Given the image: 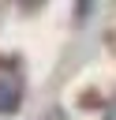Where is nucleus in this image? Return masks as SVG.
<instances>
[{"instance_id": "1", "label": "nucleus", "mask_w": 116, "mask_h": 120, "mask_svg": "<svg viewBox=\"0 0 116 120\" xmlns=\"http://www.w3.org/2000/svg\"><path fill=\"white\" fill-rule=\"evenodd\" d=\"M22 98V79L19 71H0V112H11Z\"/></svg>"}]
</instances>
